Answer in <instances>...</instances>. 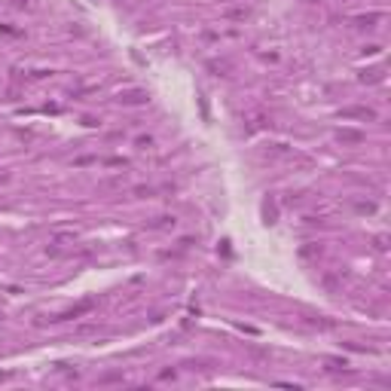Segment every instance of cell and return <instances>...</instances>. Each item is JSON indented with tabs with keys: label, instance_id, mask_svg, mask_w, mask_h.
<instances>
[{
	"label": "cell",
	"instance_id": "52a82bcc",
	"mask_svg": "<svg viewBox=\"0 0 391 391\" xmlns=\"http://www.w3.org/2000/svg\"><path fill=\"white\" fill-rule=\"evenodd\" d=\"M382 80V71H370V74H364V83H379Z\"/></svg>",
	"mask_w": 391,
	"mask_h": 391
},
{
	"label": "cell",
	"instance_id": "ba28073f",
	"mask_svg": "<svg viewBox=\"0 0 391 391\" xmlns=\"http://www.w3.org/2000/svg\"><path fill=\"white\" fill-rule=\"evenodd\" d=\"M355 208H358V211H367V214L376 211V205H370V202H355Z\"/></svg>",
	"mask_w": 391,
	"mask_h": 391
},
{
	"label": "cell",
	"instance_id": "7a4b0ae2",
	"mask_svg": "<svg viewBox=\"0 0 391 391\" xmlns=\"http://www.w3.org/2000/svg\"><path fill=\"white\" fill-rule=\"evenodd\" d=\"M92 306H95V300H86V303L74 306L71 312H61V315H55L52 321H67V318H80V315H89V312H92Z\"/></svg>",
	"mask_w": 391,
	"mask_h": 391
},
{
	"label": "cell",
	"instance_id": "8992f818",
	"mask_svg": "<svg viewBox=\"0 0 391 391\" xmlns=\"http://www.w3.org/2000/svg\"><path fill=\"white\" fill-rule=\"evenodd\" d=\"M174 223H177L174 217H159L156 223H150V226H153V229H168V226H174Z\"/></svg>",
	"mask_w": 391,
	"mask_h": 391
},
{
	"label": "cell",
	"instance_id": "3957f363",
	"mask_svg": "<svg viewBox=\"0 0 391 391\" xmlns=\"http://www.w3.org/2000/svg\"><path fill=\"white\" fill-rule=\"evenodd\" d=\"M122 104H144L147 101V92H141V89H132V92H122V98H119Z\"/></svg>",
	"mask_w": 391,
	"mask_h": 391
},
{
	"label": "cell",
	"instance_id": "277c9868",
	"mask_svg": "<svg viewBox=\"0 0 391 391\" xmlns=\"http://www.w3.org/2000/svg\"><path fill=\"white\" fill-rule=\"evenodd\" d=\"M336 138H339V144H364V135H361V132H352V129H342Z\"/></svg>",
	"mask_w": 391,
	"mask_h": 391
},
{
	"label": "cell",
	"instance_id": "5b68a950",
	"mask_svg": "<svg viewBox=\"0 0 391 391\" xmlns=\"http://www.w3.org/2000/svg\"><path fill=\"white\" fill-rule=\"evenodd\" d=\"M379 19H382L379 12H370V16H361V19H358V25H361V28H373V25L379 22Z\"/></svg>",
	"mask_w": 391,
	"mask_h": 391
},
{
	"label": "cell",
	"instance_id": "6da1fadb",
	"mask_svg": "<svg viewBox=\"0 0 391 391\" xmlns=\"http://www.w3.org/2000/svg\"><path fill=\"white\" fill-rule=\"evenodd\" d=\"M339 116L342 119H367V122H373L376 119V110L373 107H342Z\"/></svg>",
	"mask_w": 391,
	"mask_h": 391
}]
</instances>
